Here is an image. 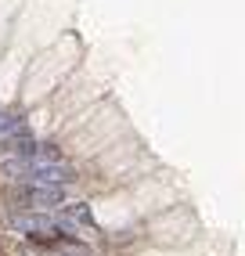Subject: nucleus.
I'll list each match as a JSON object with an SVG mask.
<instances>
[{
    "label": "nucleus",
    "instance_id": "obj_1",
    "mask_svg": "<svg viewBox=\"0 0 245 256\" xmlns=\"http://www.w3.org/2000/svg\"><path fill=\"white\" fill-rule=\"evenodd\" d=\"M14 228H18L22 234H32V238H50L58 231V224L47 213H18L14 216Z\"/></svg>",
    "mask_w": 245,
    "mask_h": 256
},
{
    "label": "nucleus",
    "instance_id": "obj_3",
    "mask_svg": "<svg viewBox=\"0 0 245 256\" xmlns=\"http://www.w3.org/2000/svg\"><path fill=\"white\" fill-rule=\"evenodd\" d=\"M18 138H26V123L11 112H0V144H11Z\"/></svg>",
    "mask_w": 245,
    "mask_h": 256
},
{
    "label": "nucleus",
    "instance_id": "obj_2",
    "mask_svg": "<svg viewBox=\"0 0 245 256\" xmlns=\"http://www.w3.org/2000/svg\"><path fill=\"white\" fill-rule=\"evenodd\" d=\"M26 206H36V210L62 206V188H54V184H29L26 188Z\"/></svg>",
    "mask_w": 245,
    "mask_h": 256
}]
</instances>
